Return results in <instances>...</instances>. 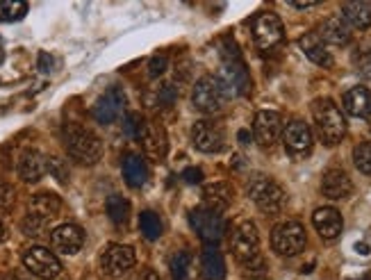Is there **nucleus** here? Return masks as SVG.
<instances>
[{"label": "nucleus", "mask_w": 371, "mask_h": 280, "mask_svg": "<svg viewBox=\"0 0 371 280\" xmlns=\"http://www.w3.org/2000/svg\"><path fill=\"white\" fill-rule=\"evenodd\" d=\"M62 139H64L66 153L80 164L92 166L98 162L100 155H103V144H100V139L92 133V130H87L78 123H66L62 130Z\"/></svg>", "instance_id": "nucleus-1"}, {"label": "nucleus", "mask_w": 371, "mask_h": 280, "mask_svg": "<svg viewBox=\"0 0 371 280\" xmlns=\"http://www.w3.org/2000/svg\"><path fill=\"white\" fill-rule=\"evenodd\" d=\"M312 116H315L319 139H322L326 146H335L342 142L346 135V121L342 112H339V107L330 101V98H319V101H315Z\"/></svg>", "instance_id": "nucleus-2"}, {"label": "nucleus", "mask_w": 371, "mask_h": 280, "mask_svg": "<svg viewBox=\"0 0 371 280\" xmlns=\"http://www.w3.org/2000/svg\"><path fill=\"white\" fill-rule=\"evenodd\" d=\"M230 96V89L226 87V83L217 75H203L194 85L192 92V103L198 112L203 114H217L221 112L226 101Z\"/></svg>", "instance_id": "nucleus-3"}, {"label": "nucleus", "mask_w": 371, "mask_h": 280, "mask_svg": "<svg viewBox=\"0 0 371 280\" xmlns=\"http://www.w3.org/2000/svg\"><path fill=\"white\" fill-rule=\"evenodd\" d=\"M221 57H224V71H221L224 78L221 80L230 89V94H239V96L248 94L250 92V78H248V71L242 62V55H239L235 42L226 39Z\"/></svg>", "instance_id": "nucleus-4"}, {"label": "nucleus", "mask_w": 371, "mask_h": 280, "mask_svg": "<svg viewBox=\"0 0 371 280\" xmlns=\"http://www.w3.org/2000/svg\"><path fill=\"white\" fill-rule=\"evenodd\" d=\"M248 196L253 198V203L267 214L280 212V207L285 205V189L280 187L276 180L257 176L248 183Z\"/></svg>", "instance_id": "nucleus-5"}, {"label": "nucleus", "mask_w": 371, "mask_h": 280, "mask_svg": "<svg viewBox=\"0 0 371 280\" xmlns=\"http://www.w3.org/2000/svg\"><path fill=\"white\" fill-rule=\"evenodd\" d=\"M135 248L126 244H112L107 246L100 255V274L107 280H121L130 274L135 267Z\"/></svg>", "instance_id": "nucleus-6"}, {"label": "nucleus", "mask_w": 371, "mask_h": 280, "mask_svg": "<svg viewBox=\"0 0 371 280\" xmlns=\"http://www.w3.org/2000/svg\"><path fill=\"white\" fill-rule=\"evenodd\" d=\"M272 246L278 255L292 257L305 248V228L298 221L278 224L272 233Z\"/></svg>", "instance_id": "nucleus-7"}, {"label": "nucleus", "mask_w": 371, "mask_h": 280, "mask_svg": "<svg viewBox=\"0 0 371 280\" xmlns=\"http://www.w3.org/2000/svg\"><path fill=\"white\" fill-rule=\"evenodd\" d=\"M23 267L30 274L42 278V280H53L62 274V262L57 260L53 251H48L44 246H32L23 251Z\"/></svg>", "instance_id": "nucleus-8"}, {"label": "nucleus", "mask_w": 371, "mask_h": 280, "mask_svg": "<svg viewBox=\"0 0 371 280\" xmlns=\"http://www.w3.org/2000/svg\"><path fill=\"white\" fill-rule=\"evenodd\" d=\"M189 221H192L194 230L198 233V237L207 244H217L219 239L226 233V221L219 212H212L207 207H196L189 214Z\"/></svg>", "instance_id": "nucleus-9"}, {"label": "nucleus", "mask_w": 371, "mask_h": 280, "mask_svg": "<svg viewBox=\"0 0 371 280\" xmlns=\"http://www.w3.org/2000/svg\"><path fill=\"white\" fill-rule=\"evenodd\" d=\"M283 37H285V30L276 14L262 12L253 18V39L262 51H269V48L278 46L283 42Z\"/></svg>", "instance_id": "nucleus-10"}, {"label": "nucleus", "mask_w": 371, "mask_h": 280, "mask_svg": "<svg viewBox=\"0 0 371 280\" xmlns=\"http://www.w3.org/2000/svg\"><path fill=\"white\" fill-rule=\"evenodd\" d=\"M230 246H233V253L239 262H246V260L255 257L260 251V233L255 224L244 221L233 230V237H230Z\"/></svg>", "instance_id": "nucleus-11"}, {"label": "nucleus", "mask_w": 371, "mask_h": 280, "mask_svg": "<svg viewBox=\"0 0 371 280\" xmlns=\"http://www.w3.org/2000/svg\"><path fill=\"white\" fill-rule=\"evenodd\" d=\"M253 135L260 146H274L283 135V116L272 109L257 112L253 121Z\"/></svg>", "instance_id": "nucleus-12"}, {"label": "nucleus", "mask_w": 371, "mask_h": 280, "mask_svg": "<svg viewBox=\"0 0 371 280\" xmlns=\"http://www.w3.org/2000/svg\"><path fill=\"white\" fill-rule=\"evenodd\" d=\"M192 142L200 153H219L224 148V130L212 121H198L192 130Z\"/></svg>", "instance_id": "nucleus-13"}, {"label": "nucleus", "mask_w": 371, "mask_h": 280, "mask_svg": "<svg viewBox=\"0 0 371 280\" xmlns=\"http://www.w3.org/2000/svg\"><path fill=\"white\" fill-rule=\"evenodd\" d=\"M126 107V94L118 87H109L94 105V118L98 123H112Z\"/></svg>", "instance_id": "nucleus-14"}, {"label": "nucleus", "mask_w": 371, "mask_h": 280, "mask_svg": "<svg viewBox=\"0 0 371 280\" xmlns=\"http://www.w3.org/2000/svg\"><path fill=\"white\" fill-rule=\"evenodd\" d=\"M285 146L287 151L296 155V157H303L312 151V130L308 128V123L298 121H289L287 128H285Z\"/></svg>", "instance_id": "nucleus-15"}, {"label": "nucleus", "mask_w": 371, "mask_h": 280, "mask_svg": "<svg viewBox=\"0 0 371 280\" xmlns=\"http://www.w3.org/2000/svg\"><path fill=\"white\" fill-rule=\"evenodd\" d=\"M50 242H53L55 251L64 253V255H73L83 248L85 233H83V228L75 224H64L50 233Z\"/></svg>", "instance_id": "nucleus-16"}, {"label": "nucleus", "mask_w": 371, "mask_h": 280, "mask_svg": "<svg viewBox=\"0 0 371 280\" xmlns=\"http://www.w3.org/2000/svg\"><path fill=\"white\" fill-rule=\"evenodd\" d=\"M18 176H21L23 183H39L48 171V157H44L39 151H23V155L18 157V166H16Z\"/></svg>", "instance_id": "nucleus-17"}, {"label": "nucleus", "mask_w": 371, "mask_h": 280, "mask_svg": "<svg viewBox=\"0 0 371 280\" xmlns=\"http://www.w3.org/2000/svg\"><path fill=\"white\" fill-rule=\"evenodd\" d=\"M139 142H142L144 146V153L155 159V162H159V159H164L166 155V133L162 126L157 123H146L144 130H142V137H139Z\"/></svg>", "instance_id": "nucleus-18"}, {"label": "nucleus", "mask_w": 371, "mask_h": 280, "mask_svg": "<svg viewBox=\"0 0 371 280\" xmlns=\"http://www.w3.org/2000/svg\"><path fill=\"white\" fill-rule=\"evenodd\" d=\"M322 192L324 196L333 198V201H342V198L351 196V192H353V183H351L348 174L342 171V169H330L322 178Z\"/></svg>", "instance_id": "nucleus-19"}, {"label": "nucleus", "mask_w": 371, "mask_h": 280, "mask_svg": "<svg viewBox=\"0 0 371 280\" xmlns=\"http://www.w3.org/2000/svg\"><path fill=\"white\" fill-rule=\"evenodd\" d=\"M312 224L317 228V233L324 239L339 237V233H342V228H344L342 214H339L335 207H319L312 214Z\"/></svg>", "instance_id": "nucleus-20"}, {"label": "nucleus", "mask_w": 371, "mask_h": 280, "mask_svg": "<svg viewBox=\"0 0 371 280\" xmlns=\"http://www.w3.org/2000/svg\"><path fill=\"white\" fill-rule=\"evenodd\" d=\"M319 39L333 46H346L351 42V28L342 16H330L319 28Z\"/></svg>", "instance_id": "nucleus-21"}, {"label": "nucleus", "mask_w": 371, "mask_h": 280, "mask_svg": "<svg viewBox=\"0 0 371 280\" xmlns=\"http://www.w3.org/2000/svg\"><path fill=\"white\" fill-rule=\"evenodd\" d=\"M233 196H235V189L230 187L228 183H214V185H207L203 189V207L212 209V212L221 214L224 209L233 203Z\"/></svg>", "instance_id": "nucleus-22"}, {"label": "nucleus", "mask_w": 371, "mask_h": 280, "mask_svg": "<svg viewBox=\"0 0 371 280\" xmlns=\"http://www.w3.org/2000/svg\"><path fill=\"white\" fill-rule=\"evenodd\" d=\"M344 109L348 114L367 118L371 116V92L367 87H353L344 94Z\"/></svg>", "instance_id": "nucleus-23"}, {"label": "nucleus", "mask_w": 371, "mask_h": 280, "mask_svg": "<svg viewBox=\"0 0 371 280\" xmlns=\"http://www.w3.org/2000/svg\"><path fill=\"white\" fill-rule=\"evenodd\" d=\"M200 269L205 280H224L226 278V260L217 246H207L200 255Z\"/></svg>", "instance_id": "nucleus-24"}, {"label": "nucleus", "mask_w": 371, "mask_h": 280, "mask_svg": "<svg viewBox=\"0 0 371 280\" xmlns=\"http://www.w3.org/2000/svg\"><path fill=\"white\" fill-rule=\"evenodd\" d=\"M300 48L308 55L310 62H315L319 66H333V55L328 53L326 44L319 39V35H305L300 37Z\"/></svg>", "instance_id": "nucleus-25"}, {"label": "nucleus", "mask_w": 371, "mask_h": 280, "mask_svg": "<svg viewBox=\"0 0 371 280\" xmlns=\"http://www.w3.org/2000/svg\"><path fill=\"white\" fill-rule=\"evenodd\" d=\"M123 178L133 189H139L148 180V166L137 153H128L123 157Z\"/></svg>", "instance_id": "nucleus-26"}, {"label": "nucleus", "mask_w": 371, "mask_h": 280, "mask_svg": "<svg viewBox=\"0 0 371 280\" xmlns=\"http://www.w3.org/2000/svg\"><path fill=\"white\" fill-rule=\"evenodd\" d=\"M59 209H62V201H59V196L44 192V194H37L32 201H30V212L42 217V219H53L59 214Z\"/></svg>", "instance_id": "nucleus-27"}, {"label": "nucleus", "mask_w": 371, "mask_h": 280, "mask_svg": "<svg viewBox=\"0 0 371 280\" xmlns=\"http://www.w3.org/2000/svg\"><path fill=\"white\" fill-rule=\"evenodd\" d=\"M342 14H344V21H348L358 30H365L371 25V5L369 3H344Z\"/></svg>", "instance_id": "nucleus-28"}, {"label": "nucleus", "mask_w": 371, "mask_h": 280, "mask_svg": "<svg viewBox=\"0 0 371 280\" xmlns=\"http://www.w3.org/2000/svg\"><path fill=\"white\" fill-rule=\"evenodd\" d=\"M171 276L174 280H194V262L187 251H178L171 257Z\"/></svg>", "instance_id": "nucleus-29"}, {"label": "nucleus", "mask_w": 371, "mask_h": 280, "mask_svg": "<svg viewBox=\"0 0 371 280\" xmlns=\"http://www.w3.org/2000/svg\"><path fill=\"white\" fill-rule=\"evenodd\" d=\"M105 209H107V217L112 219L114 224H126L128 219H130V203H128V198L118 196V194H112V196L107 198Z\"/></svg>", "instance_id": "nucleus-30"}, {"label": "nucleus", "mask_w": 371, "mask_h": 280, "mask_svg": "<svg viewBox=\"0 0 371 280\" xmlns=\"http://www.w3.org/2000/svg\"><path fill=\"white\" fill-rule=\"evenodd\" d=\"M25 14L28 3H21V0H0V23L21 21Z\"/></svg>", "instance_id": "nucleus-31"}, {"label": "nucleus", "mask_w": 371, "mask_h": 280, "mask_svg": "<svg viewBox=\"0 0 371 280\" xmlns=\"http://www.w3.org/2000/svg\"><path fill=\"white\" fill-rule=\"evenodd\" d=\"M139 228H142V235L148 242H155V239H159V235H162V221H159V217L155 212H150V209L139 214Z\"/></svg>", "instance_id": "nucleus-32"}, {"label": "nucleus", "mask_w": 371, "mask_h": 280, "mask_svg": "<svg viewBox=\"0 0 371 280\" xmlns=\"http://www.w3.org/2000/svg\"><path fill=\"white\" fill-rule=\"evenodd\" d=\"M21 228H23V233L28 237H42V235L48 233V219H42V217H37V214H28L23 219Z\"/></svg>", "instance_id": "nucleus-33"}, {"label": "nucleus", "mask_w": 371, "mask_h": 280, "mask_svg": "<svg viewBox=\"0 0 371 280\" xmlns=\"http://www.w3.org/2000/svg\"><path fill=\"white\" fill-rule=\"evenodd\" d=\"M353 162L358 166V171H363L367 176H371V142H363L355 146L353 151Z\"/></svg>", "instance_id": "nucleus-34"}, {"label": "nucleus", "mask_w": 371, "mask_h": 280, "mask_svg": "<svg viewBox=\"0 0 371 280\" xmlns=\"http://www.w3.org/2000/svg\"><path fill=\"white\" fill-rule=\"evenodd\" d=\"M242 267H244V276H248V278H262V276H267V262H264V257L260 255V253L255 257L246 260V262H242Z\"/></svg>", "instance_id": "nucleus-35"}, {"label": "nucleus", "mask_w": 371, "mask_h": 280, "mask_svg": "<svg viewBox=\"0 0 371 280\" xmlns=\"http://www.w3.org/2000/svg\"><path fill=\"white\" fill-rule=\"evenodd\" d=\"M48 174L53 176L57 183H62V185L68 183V166L59 157H48Z\"/></svg>", "instance_id": "nucleus-36"}, {"label": "nucleus", "mask_w": 371, "mask_h": 280, "mask_svg": "<svg viewBox=\"0 0 371 280\" xmlns=\"http://www.w3.org/2000/svg\"><path fill=\"white\" fill-rule=\"evenodd\" d=\"M144 126H146V121L139 114H128L126 116V123H123V130H126V135L128 137H133V139H139L142 137V130H144Z\"/></svg>", "instance_id": "nucleus-37"}, {"label": "nucleus", "mask_w": 371, "mask_h": 280, "mask_svg": "<svg viewBox=\"0 0 371 280\" xmlns=\"http://www.w3.org/2000/svg\"><path fill=\"white\" fill-rule=\"evenodd\" d=\"M176 103V89L171 85H162L155 92V105L157 107H171Z\"/></svg>", "instance_id": "nucleus-38"}, {"label": "nucleus", "mask_w": 371, "mask_h": 280, "mask_svg": "<svg viewBox=\"0 0 371 280\" xmlns=\"http://www.w3.org/2000/svg\"><path fill=\"white\" fill-rule=\"evenodd\" d=\"M166 66H169V57L164 53L153 55V57H150V62H148V75L150 78H159L166 71Z\"/></svg>", "instance_id": "nucleus-39"}, {"label": "nucleus", "mask_w": 371, "mask_h": 280, "mask_svg": "<svg viewBox=\"0 0 371 280\" xmlns=\"http://www.w3.org/2000/svg\"><path fill=\"white\" fill-rule=\"evenodd\" d=\"M355 71L363 75V78L371 80V51L363 53V55L355 59Z\"/></svg>", "instance_id": "nucleus-40"}, {"label": "nucleus", "mask_w": 371, "mask_h": 280, "mask_svg": "<svg viewBox=\"0 0 371 280\" xmlns=\"http://www.w3.org/2000/svg\"><path fill=\"white\" fill-rule=\"evenodd\" d=\"M14 203V189L0 180V209H9Z\"/></svg>", "instance_id": "nucleus-41"}, {"label": "nucleus", "mask_w": 371, "mask_h": 280, "mask_svg": "<svg viewBox=\"0 0 371 280\" xmlns=\"http://www.w3.org/2000/svg\"><path fill=\"white\" fill-rule=\"evenodd\" d=\"M183 178L187 180L189 185H198V183H203V171H200V169H185L183 171Z\"/></svg>", "instance_id": "nucleus-42"}, {"label": "nucleus", "mask_w": 371, "mask_h": 280, "mask_svg": "<svg viewBox=\"0 0 371 280\" xmlns=\"http://www.w3.org/2000/svg\"><path fill=\"white\" fill-rule=\"evenodd\" d=\"M53 66H55L53 55H48V53H39V71H42V73H50V71H53Z\"/></svg>", "instance_id": "nucleus-43"}, {"label": "nucleus", "mask_w": 371, "mask_h": 280, "mask_svg": "<svg viewBox=\"0 0 371 280\" xmlns=\"http://www.w3.org/2000/svg\"><path fill=\"white\" fill-rule=\"evenodd\" d=\"M137 280H159L157 274L153 272V269H146V272H142V276H139Z\"/></svg>", "instance_id": "nucleus-44"}, {"label": "nucleus", "mask_w": 371, "mask_h": 280, "mask_svg": "<svg viewBox=\"0 0 371 280\" xmlns=\"http://www.w3.org/2000/svg\"><path fill=\"white\" fill-rule=\"evenodd\" d=\"M5 280H30L23 272H12V274H7Z\"/></svg>", "instance_id": "nucleus-45"}, {"label": "nucleus", "mask_w": 371, "mask_h": 280, "mask_svg": "<svg viewBox=\"0 0 371 280\" xmlns=\"http://www.w3.org/2000/svg\"><path fill=\"white\" fill-rule=\"evenodd\" d=\"M317 3H315V0H310V3H298V0H294V3H292V7H296V9H308V7H315Z\"/></svg>", "instance_id": "nucleus-46"}, {"label": "nucleus", "mask_w": 371, "mask_h": 280, "mask_svg": "<svg viewBox=\"0 0 371 280\" xmlns=\"http://www.w3.org/2000/svg\"><path fill=\"white\" fill-rule=\"evenodd\" d=\"M355 251H358L360 255H369V246H367V244H355Z\"/></svg>", "instance_id": "nucleus-47"}, {"label": "nucleus", "mask_w": 371, "mask_h": 280, "mask_svg": "<svg viewBox=\"0 0 371 280\" xmlns=\"http://www.w3.org/2000/svg\"><path fill=\"white\" fill-rule=\"evenodd\" d=\"M239 139H242V144H248L250 142V135L246 133V130H239Z\"/></svg>", "instance_id": "nucleus-48"}, {"label": "nucleus", "mask_w": 371, "mask_h": 280, "mask_svg": "<svg viewBox=\"0 0 371 280\" xmlns=\"http://www.w3.org/2000/svg\"><path fill=\"white\" fill-rule=\"evenodd\" d=\"M5 239H7V228L3 226V221H0V244H3Z\"/></svg>", "instance_id": "nucleus-49"}, {"label": "nucleus", "mask_w": 371, "mask_h": 280, "mask_svg": "<svg viewBox=\"0 0 371 280\" xmlns=\"http://www.w3.org/2000/svg\"><path fill=\"white\" fill-rule=\"evenodd\" d=\"M346 280H371V276L365 274V276H358V278H346Z\"/></svg>", "instance_id": "nucleus-50"}, {"label": "nucleus", "mask_w": 371, "mask_h": 280, "mask_svg": "<svg viewBox=\"0 0 371 280\" xmlns=\"http://www.w3.org/2000/svg\"><path fill=\"white\" fill-rule=\"evenodd\" d=\"M3 59H5V53H3V48H0V64H3Z\"/></svg>", "instance_id": "nucleus-51"}]
</instances>
